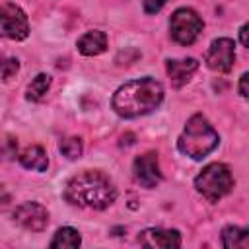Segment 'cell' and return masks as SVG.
Wrapping results in <instances>:
<instances>
[{"label": "cell", "instance_id": "ffe728a7", "mask_svg": "<svg viewBox=\"0 0 249 249\" xmlns=\"http://www.w3.org/2000/svg\"><path fill=\"white\" fill-rule=\"evenodd\" d=\"M247 74H243L241 76V82H239V93H241V97H247L249 93H247Z\"/></svg>", "mask_w": 249, "mask_h": 249}, {"label": "cell", "instance_id": "e0dca14e", "mask_svg": "<svg viewBox=\"0 0 249 249\" xmlns=\"http://www.w3.org/2000/svg\"><path fill=\"white\" fill-rule=\"evenodd\" d=\"M60 152L62 156H66L68 160H76L82 156V140L78 136H68L64 140H60Z\"/></svg>", "mask_w": 249, "mask_h": 249}, {"label": "cell", "instance_id": "d6986e66", "mask_svg": "<svg viewBox=\"0 0 249 249\" xmlns=\"http://www.w3.org/2000/svg\"><path fill=\"white\" fill-rule=\"evenodd\" d=\"M165 2L167 0H144V10H146V14H156L163 8Z\"/></svg>", "mask_w": 249, "mask_h": 249}, {"label": "cell", "instance_id": "6da1fadb", "mask_svg": "<svg viewBox=\"0 0 249 249\" xmlns=\"http://www.w3.org/2000/svg\"><path fill=\"white\" fill-rule=\"evenodd\" d=\"M161 99H163L161 84L156 82L154 78H140L121 86L115 91L111 105L117 115L124 119H132L152 113L154 109L160 107Z\"/></svg>", "mask_w": 249, "mask_h": 249}, {"label": "cell", "instance_id": "30bf717a", "mask_svg": "<svg viewBox=\"0 0 249 249\" xmlns=\"http://www.w3.org/2000/svg\"><path fill=\"white\" fill-rule=\"evenodd\" d=\"M138 239L142 245L156 249H171L181 245V235L177 230H144Z\"/></svg>", "mask_w": 249, "mask_h": 249}, {"label": "cell", "instance_id": "5bb4252c", "mask_svg": "<svg viewBox=\"0 0 249 249\" xmlns=\"http://www.w3.org/2000/svg\"><path fill=\"white\" fill-rule=\"evenodd\" d=\"M222 245L228 249H247L249 247V233L247 230L228 226L222 231Z\"/></svg>", "mask_w": 249, "mask_h": 249}, {"label": "cell", "instance_id": "ba28073f", "mask_svg": "<svg viewBox=\"0 0 249 249\" xmlns=\"http://www.w3.org/2000/svg\"><path fill=\"white\" fill-rule=\"evenodd\" d=\"M14 220L29 231H41L49 224V212L39 202H23L14 210Z\"/></svg>", "mask_w": 249, "mask_h": 249}, {"label": "cell", "instance_id": "5b68a950", "mask_svg": "<svg viewBox=\"0 0 249 249\" xmlns=\"http://www.w3.org/2000/svg\"><path fill=\"white\" fill-rule=\"evenodd\" d=\"M200 16L191 8H179L169 18V33L171 39L179 45H193L202 31Z\"/></svg>", "mask_w": 249, "mask_h": 249}, {"label": "cell", "instance_id": "52a82bcc", "mask_svg": "<svg viewBox=\"0 0 249 249\" xmlns=\"http://www.w3.org/2000/svg\"><path fill=\"white\" fill-rule=\"evenodd\" d=\"M235 60V51H233V41L228 37L212 41L208 53H206V64L210 70L216 72H230Z\"/></svg>", "mask_w": 249, "mask_h": 249}, {"label": "cell", "instance_id": "7a4b0ae2", "mask_svg": "<svg viewBox=\"0 0 249 249\" xmlns=\"http://www.w3.org/2000/svg\"><path fill=\"white\" fill-rule=\"evenodd\" d=\"M117 191L113 183L99 171H82L74 175L64 189V198L70 204L84 206V208H107L113 204Z\"/></svg>", "mask_w": 249, "mask_h": 249}, {"label": "cell", "instance_id": "277c9868", "mask_svg": "<svg viewBox=\"0 0 249 249\" xmlns=\"http://www.w3.org/2000/svg\"><path fill=\"white\" fill-rule=\"evenodd\" d=\"M196 191L208 198L210 202H218L224 195H228L233 187V177L230 173V167L224 163H210L206 165L195 179Z\"/></svg>", "mask_w": 249, "mask_h": 249}, {"label": "cell", "instance_id": "8992f818", "mask_svg": "<svg viewBox=\"0 0 249 249\" xmlns=\"http://www.w3.org/2000/svg\"><path fill=\"white\" fill-rule=\"evenodd\" d=\"M27 35H29V21L25 12L12 2L2 4L0 6V37L21 41Z\"/></svg>", "mask_w": 249, "mask_h": 249}, {"label": "cell", "instance_id": "3957f363", "mask_svg": "<svg viewBox=\"0 0 249 249\" xmlns=\"http://www.w3.org/2000/svg\"><path fill=\"white\" fill-rule=\"evenodd\" d=\"M218 142H220V136L212 128V124L206 121V117L193 115L187 121L183 134L177 140V148L181 154L193 160H202L218 146Z\"/></svg>", "mask_w": 249, "mask_h": 249}, {"label": "cell", "instance_id": "ac0fdd59", "mask_svg": "<svg viewBox=\"0 0 249 249\" xmlns=\"http://www.w3.org/2000/svg\"><path fill=\"white\" fill-rule=\"evenodd\" d=\"M18 70H19L18 58H12V56H6V54L0 53V80H2V82L12 80Z\"/></svg>", "mask_w": 249, "mask_h": 249}, {"label": "cell", "instance_id": "2e32d148", "mask_svg": "<svg viewBox=\"0 0 249 249\" xmlns=\"http://www.w3.org/2000/svg\"><path fill=\"white\" fill-rule=\"evenodd\" d=\"M49 86H51V78L47 74H37L31 84L27 86V99L31 101H39L45 97V93L49 91Z\"/></svg>", "mask_w": 249, "mask_h": 249}, {"label": "cell", "instance_id": "44dd1931", "mask_svg": "<svg viewBox=\"0 0 249 249\" xmlns=\"http://www.w3.org/2000/svg\"><path fill=\"white\" fill-rule=\"evenodd\" d=\"M247 23L245 25H241V29H239V39H241V45L243 47H249V41H247Z\"/></svg>", "mask_w": 249, "mask_h": 249}, {"label": "cell", "instance_id": "9a60e30c", "mask_svg": "<svg viewBox=\"0 0 249 249\" xmlns=\"http://www.w3.org/2000/svg\"><path fill=\"white\" fill-rule=\"evenodd\" d=\"M82 239H80V233L74 230V228H60L53 241H51V247H64V249H74V247H80Z\"/></svg>", "mask_w": 249, "mask_h": 249}, {"label": "cell", "instance_id": "9c48e42d", "mask_svg": "<svg viewBox=\"0 0 249 249\" xmlns=\"http://www.w3.org/2000/svg\"><path fill=\"white\" fill-rule=\"evenodd\" d=\"M134 177L142 187H156L161 181V171L156 152H146L134 160Z\"/></svg>", "mask_w": 249, "mask_h": 249}, {"label": "cell", "instance_id": "8fae6325", "mask_svg": "<svg viewBox=\"0 0 249 249\" xmlns=\"http://www.w3.org/2000/svg\"><path fill=\"white\" fill-rule=\"evenodd\" d=\"M167 68V76L171 80V84L175 88H181L183 84H187L193 76V72L198 68V62L195 58H183V60H167L165 64Z\"/></svg>", "mask_w": 249, "mask_h": 249}, {"label": "cell", "instance_id": "7c38bea8", "mask_svg": "<svg viewBox=\"0 0 249 249\" xmlns=\"http://www.w3.org/2000/svg\"><path fill=\"white\" fill-rule=\"evenodd\" d=\"M107 47V35L103 31H88L78 39V51L86 56H95Z\"/></svg>", "mask_w": 249, "mask_h": 249}, {"label": "cell", "instance_id": "4fadbf2b", "mask_svg": "<svg viewBox=\"0 0 249 249\" xmlns=\"http://www.w3.org/2000/svg\"><path fill=\"white\" fill-rule=\"evenodd\" d=\"M19 161L23 167L27 169H35V171H45L47 165H49V160H47V154L41 146H27L21 154H19Z\"/></svg>", "mask_w": 249, "mask_h": 249}]
</instances>
